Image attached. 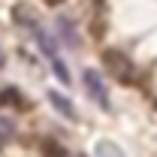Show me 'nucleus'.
Listing matches in <instances>:
<instances>
[{
  "label": "nucleus",
  "instance_id": "1",
  "mask_svg": "<svg viewBox=\"0 0 157 157\" xmlns=\"http://www.w3.org/2000/svg\"><path fill=\"white\" fill-rule=\"evenodd\" d=\"M103 63H106L109 76L118 78L121 85H133V82H136V76H139L136 63L127 58L124 52H118V48H106V52H103Z\"/></svg>",
  "mask_w": 157,
  "mask_h": 157
},
{
  "label": "nucleus",
  "instance_id": "5",
  "mask_svg": "<svg viewBox=\"0 0 157 157\" xmlns=\"http://www.w3.org/2000/svg\"><path fill=\"white\" fill-rule=\"evenodd\" d=\"M58 27H60V39H67L70 45H78V36L73 33V18H58Z\"/></svg>",
  "mask_w": 157,
  "mask_h": 157
},
{
  "label": "nucleus",
  "instance_id": "11",
  "mask_svg": "<svg viewBox=\"0 0 157 157\" xmlns=\"http://www.w3.org/2000/svg\"><path fill=\"white\" fill-rule=\"evenodd\" d=\"M3 63H6V58H3V52H0V67H3Z\"/></svg>",
  "mask_w": 157,
  "mask_h": 157
},
{
  "label": "nucleus",
  "instance_id": "10",
  "mask_svg": "<svg viewBox=\"0 0 157 157\" xmlns=\"http://www.w3.org/2000/svg\"><path fill=\"white\" fill-rule=\"evenodd\" d=\"M45 3H48V6H60L63 0H45Z\"/></svg>",
  "mask_w": 157,
  "mask_h": 157
},
{
  "label": "nucleus",
  "instance_id": "3",
  "mask_svg": "<svg viewBox=\"0 0 157 157\" xmlns=\"http://www.w3.org/2000/svg\"><path fill=\"white\" fill-rule=\"evenodd\" d=\"M12 18L18 21V24H24V27H30V30H33V27L39 24V21H36V12H33L27 3H18V6L12 9Z\"/></svg>",
  "mask_w": 157,
  "mask_h": 157
},
{
  "label": "nucleus",
  "instance_id": "6",
  "mask_svg": "<svg viewBox=\"0 0 157 157\" xmlns=\"http://www.w3.org/2000/svg\"><path fill=\"white\" fill-rule=\"evenodd\" d=\"M0 100H3L6 106H21V109L27 106V103H24V97H21L15 88H3V91H0Z\"/></svg>",
  "mask_w": 157,
  "mask_h": 157
},
{
  "label": "nucleus",
  "instance_id": "8",
  "mask_svg": "<svg viewBox=\"0 0 157 157\" xmlns=\"http://www.w3.org/2000/svg\"><path fill=\"white\" fill-rule=\"evenodd\" d=\"M52 67H55V73H58V78H60V82H63V85H70V70L63 67V60H60L58 55L52 58Z\"/></svg>",
  "mask_w": 157,
  "mask_h": 157
},
{
  "label": "nucleus",
  "instance_id": "2",
  "mask_svg": "<svg viewBox=\"0 0 157 157\" xmlns=\"http://www.w3.org/2000/svg\"><path fill=\"white\" fill-rule=\"evenodd\" d=\"M85 91H88V97H94L103 106V109H109V91H106V85H103V78L97 73H85Z\"/></svg>",
  "mask_w": 157,
  "mask_h": 157
},
{
  "label": "nucleus",
  "instance_id": "9",
  "mask_svg": "<svg viewBox=\"0 0 157 157\" xmlns=\"http://www.w3.org/2000/svg\"><path fill=\"white\" fill-rule=\"evenodd\" d=\"M97 154L100 157H121V151H118L112 142H100V145H97Z\"/></svg>",
  "mask_w": 157,
  "mask_h": 157
},
{
  "label": "nucleus",
  "instance_id": "4",
  "mask_svg": "<svg viewBox=\"0 0 157 157\" xmlns=\"http://www.w3.org/2000/svg\"><path fill=\"white\" fill-rule=\"evenodd\" d=\"M48 100L55 103V109H58L60 115H67V118H76V109H73V103H70V100L63 97V94H58V91H52V94H48Z\"/></svg>",
  "mask_w": 157,
  "mask_h": 157
},
{
  "label": "nucleus",
  "instance_id": "7",
  "mask_svg": "<svg viewBox=\"0 0 157 157\" xmlns=\"http://www.w3.org/2000/svg\"><path fill=\"white\" fill-rule=\"evenodd\" d=\"M12 136H15V124L9 118H0V142H9Z\"/></svg>",
  "mask_w": 157,
  "mask_h": 157
}]
</instances>
